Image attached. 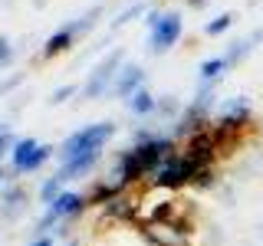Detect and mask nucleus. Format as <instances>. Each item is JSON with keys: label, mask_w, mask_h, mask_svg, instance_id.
Instances as JSON below:
<instances>
[{"label": "nucleus", "mask_w": 263, "mask_h": 246, "mask_svg": "<svg viewBox=\"0 0 263 246\" xmlns=\"http://www.w3.org/2000/svg\"><path fill=\"white\" fill-rule=\"evenodd\" d=\"M69 246H79V243H69Z\"/></svg>", "instance_id": "26"}, {"label": "nucleus", "mask_w": 263, "mask_h": 246, "mask_svg": "<svg viewBox=\"0 0 263 246\" xmlns=\"http://www.w3.org/2000/svg\"><path fill=\"white\" fill-rule=\"evenodd\" d=\"M158 112H161V115H175V112H178V98H175V95L158 98Z\"/></svg>", "instance_id": "18"}, {"label": "nucleus", "mask_w": 263, "mask_h": 246, "mask_svg": "<svg viewBox=\"0 0 263 246\" xmlns=\"http://www.w3.org/2000/svg\"><path fill=\"white\" fill-rule=\"evenodd\" d=\"M263 39V30H253L250 36H243V39H234V43H230V49L224 53V59H227V66H240L247 56L253 53V49H257V43Z\"/></svg>", "instance_id": "6"}, {"label": "nucleus", "mask_w": 263, "mask_h": 246, "mask_svg": "<svg viewBox=\"0 0 263 246\" xmlns=\"http://www.w3.org/2000/svg\"><path fill=\"white\" fill-rule=\"evenodd\" d=\"M4 180H7V171H4V168H0V187H4Z\"/></svg>", "instance_id": "25"}, {"label": "nucleus", "mask_w": 263, "mask_h": 246, "mask_svg": "<svg viewBox=\"0 0 263 246\" xmlns=\"http://www.w3.org/2000/svg\"><path fill=\"white\" fill-rule=\"evenodd\" d=\"M122 66H125V53H122V49H112V53H105L102 59L96 63V69L89 72V82L82 86V98H102L105 92H112L115 76H119Z\"/></svg>", "instance_id": "3"}, {"label": "nucleus", "mask_w": 263, "mask_h": 246, "mask_svg": "<svg viewBox=\"0 0 263 246\" xmlns=\"http://www.w3.org/2000/svg\"><path fill=\"white\" fill-rule=\"evenodd\" d=\"M99 13H102V10H99V7H92V10H89V13H82L76 23H69L72 36H76V33L82 36V33H89V30H92V27H96V16H99Z\"/></svg>", "instance_id": "16"}, {"label": "nucleus", "mask_w": 263, "mask_h": 246, "mask_svg": "<svg viewBox=\"0 0 263 246\" xmlns=\"http://www.w3.org/2000/svg\"><path fill=\"white\" fill-rule=\"evenodd\" d=\"M7 131H10V125H7V121H0V138H4Z\"/></svg>", "instance_id": "23"}, {"label": "nucleus", "mask_w": 263, "mask_h": 246, "mask_svg": "<svg viewBox=\"0 0 263 246\" xmlns=\"http://www.w3.org/2000/svg\"><path fill=\"white\" fill-rule=\"evenodd\" d=\"M69 95H76V86H60L53 95H49V102H53V105H63Z\"/></svg>", "instance_id": "17"}, {"label": "nucleus", "mask_w": 263, "mask_h": 246, "mask_svg": "<svg viewBox=\"0 0 263 246\" xmlns=\"http://www.w3.org/2000/svg\"><path fill=\"white\" fill-rule=\"evenodd\" d=\"M125 105H128L132 115H152V112H158V98L148 92V89H138L132 98H125Z\"/></svg>", "instance_id": "8"}, {"label": "nucleus", "mask_w": 263, "mask_h": 246, "mask_svg": "<svg viewBox=\"0 0 263 246\" xmlns=\"http://www.w3.org/2000/svg\"><path fill=\"white\" fill-rule=\"evenodd\" d=\"M96 161H99V154H82V158H72V161H63V168H60V177L63 180H72V177H82V174H89V171L96 168Z\"/></svg>", "instance_id": "7"}, {"label": "nucleus", "mask_w": 263, "mask_h": 246, "mask_svg": "<svg viewBox=\"0 0 263 246\" xmlns=\"http://www.w3.org/2000/svg\"><path fill=\"white\" fill-rule=\"evenodd\" d=\"M230 27H234V13H217L214 20L204 23V33H208V36H220V33H227Z\"/></svg>", "instance_id": "13"}, {"label": "nucleus", "mask_w": 263, "mask_h": 246, "mask_svg": "<svg viewBox=\"0 0 263 246\" xmlns=\"http://www.w3.org/2000/svg\"><path fill=\"white\" fill-rule=\"evenodd\" d=\"M33 246H53V240H46V236H36V243Z\"/></svg>", "instance_id": "22"}, {"label": "nucleus", "mask_w": 263, "mask_h": 246, "mask_svg": "<svg viewBox=\"0 0 263 246\" xmlns=\"http://www.w3.org/2000/svg\"><path fill=\"white\" fill-rule=\"evenodd\" d=\"M142 82H145V69L138 63H125L119 69V76H115V86H112V92L119 95V98H132L142 89Z\"/></svg>", "instance_id": "5"}, {"label": "nucleus", "mask_w": 263, "mask_h": 246, "mask_svg": "<svg viewBox=\"0 0 263 246\" xmlns=\"http://www.w3.org/2000/svg\"><path fill=\"white\" fill-rule=\"evenodd\" d=\"M138 13H142V7H132V10H125V13H122V16H119V20H115V23H112V27H122V23H128V20H132V16H138Z\"/></svg>", "instance_id": "21"}, {"label": "nucleus", "mask_w": 263, "mask_h": 246, "mask_svg": "<svg viewBox=\"0 0 263 246\" xmlns=\"http://www.w3.org/2000/svg\"><path fill=\"white\" fill-rule=\"evenodd\" d=\"M49 158H53V145H40L36 151H33V154H30V158L23 161V164H20V168H16V171H20V174H30V171L43 168V164H46Z\"/></svg>", "instance_id": "11"}, {"label": "nucleus", "mask_w": 263, "mask_h": 246, "mask_svg": "<svg viewBox=\"0 0 263 246\" xmlns=\"http://www.w3.org/2000/svg\"><path fill=\"white\" fill-rule=\"evenodd\" d=\"M10 43H7V36H0V66H4V63H10Z\"/></svg>", "instance_id": "20"}, {"label": "nucleus", "mask_w": 263, "mask_h": 246, "mask_svg": "<svg viewBox=\"0 0 263 246\" xmlns=\"http://www.w3.org/2000/svg\"><path fill=\"white\" fill-rule=\"evenodd\" d=\"M187 4H191V7H204V4H208V0H187Z\"/></svg>", "instance_id": "24"}, {"label": "nucleus", "mask_w": 263, "mask_h": 246, "mask_svg": "<svg viewBox=\"0 0 263 246\" xmlns=\"http://www.w3.org/2000/svg\"><path fill=\"white\" fill-rule=\"evenodd\" d=\"M23 200H27V194H23L20 187H7V191H4V210L10 213V217H13V213H20Z\"/></svg>", "instance_id": "15"}, {"label": "nucleus", "mask_w": 263, "mask_h": 246, "mask_svg": "<svg viewBox=\"0 0 263 246\" xmlns=\"http://www.w3.org/2000/svg\"><path fill=\"white\" fill-rule=\"evenodd\" d=\"M224 69H230L224 56H211V59L201 63V69H197V72H201V82H217L220 76H224Z\"/></svg>", "instance_id": "10"}, {"label": "nucleus", "mask_w": 263, "mask_h": 246, "mask_svg": "<svg viewBox=\"0 0 263 246\" xmlns=\"http://www.w3.org/2000/svg\"><path fill=\"white\" fill-rule=\"evenodd\" d=\"M112 135H115V121H96V125L72 131L60 145V161H72V158H82V154H102V148Z\"/></svg>", "instance_id": "1"}, {"label": "nucleus", "mask_w": 263, "mask_h": 246, "mask_svg": "<svg viewBox=\"0 0 263 246\" xmlns=\"http://www.w3.org/2000/svg\"><path fill=\"white\" fill-rule=\"evenodd\" d=\"M60 194H63V177H60V174H53L49 180H43V187H40V200H43L46 207H49V203H53Z\"/></svg>", "instance_id": "14"}, {"label": "nucleus", "mask_w": 263, "mask_h": 246, "mask_svg": "<svg viewBox=\"0 0 263 246\" xmlns=\"http://www.w3.org/2000/svg\"><path fill=\"white\" fill-rule=\"evenodd\" d=\"M13 145H16V138L10 135V131H7V135L0 138V161H4V154H10V151H13Z\"/></svg>", "instance_id": "19"}, {"label": "nucleus", "mask_w": 263, "mask_h": 246, "mask_svg": "<svg viewBox=\"0 0 263 246\" xmlns=\"http://www.w3.org/2000/svg\"><path fill=\"white\" fill-rule=\"evenodd\" d=\"M148 30H152L148 33V49L152 53H168L181 39L184 23H181V13H175V10H164V13L152 10L148 13Z\"/></svg>", "instance_id": "2"}, {"label": "nucleus", "mask_w": 263, "mask_h": 246, "mask_svg": "<svg viewBox=\"0 0 263 246\" xmlns=\"http://www.w3.org/2000/svg\"><path fill=\"white\" fill-rule=\"evenodd\" d=\"M40 148V141L36 138H16V145H13V151H10V161H13V168H20L23 161L30 158L33 151Z\"/></svg>", "instance_id": "12"}, {"label": "nucleus", "mask_w": 263, "mask_h": 246, "mask_svg": "<svg viewBox=\"0 0 263 246\" xmlns=\"http://www.w3.org/2000/svg\"><path fill=\"white\" fill-rule=\"evenodd\" d=\"M72 39H76V36H72V30H69V27L56 30L53 36L46 39V46H43V56H60V53H66V49L72 46Z\"/></svg>", "instance_id": "9"}, {"label": "nucleus", "mask_w": 263, "mask_h": 246, "mask_svg": "<svg viewBox=\"0 0 263 246\" xmlns=\"http://www.w3.org/2000/svg\"><path fill=\"white\" fill-rule=\"evenodd\" d=\"M197 174H201V171H197L184 154H171L168 161H161L158 168L152 171V184L161 187V191H171V187H181V184H194Z\"/></svg>", "instance_id": "4"}]
</instances>
